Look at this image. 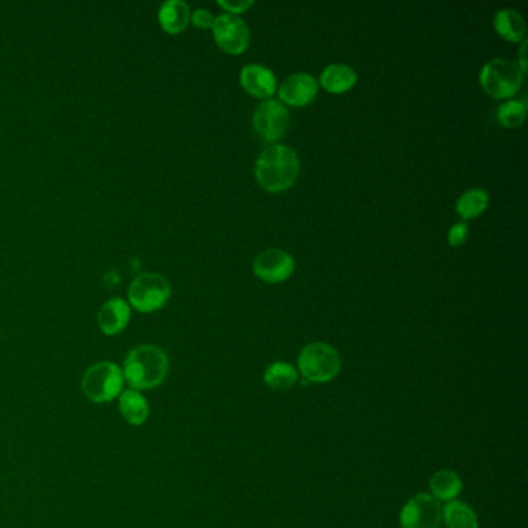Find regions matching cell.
<instances>
[{"mask_svg": "<svg viewBox=\"0 0 528 528\" xmlns=\"http://www.w3.org/2000/svg\"><path fill=\"white\" fill-rule=\"evenodd\" d=\"M358 81L356 72L345 64H332L324 68L319 83L330 94H345L355 85Z\"/></svg>", "mask_w": 528, "mask_h": 528, "instance_id": "cell-16", "label": "cell"}, {"mask_svg": "<svg viewBox=\"0 0 528 528\" xmlns=\"http://www.w3.org/2000/svg\"><path fill=\"white\" fill-rule=\"evenodd\" d=\"M300 380L298 371L290 362H276L267 367L264 373V381L268 388L276 392L291 389Z\"/></svg>", "mask_w": 528, "mask_h": 528, "instance_id": "cell-19", "label": "cell"}, {"mask_svg": "<svg viewBox=\"0 0 528 528\" xmlns=\"http://www.w3.org/2000/svg\"><path fill=\"white\" fill-rule=\"evenodd\" d=\"M212 33L220 50L228 55H240L250 44V30L244 19L233 14H222L214 19Z\"/></svg>", "mask_w": 528, "mask_h": 528, "instance_id": "cell-8", "label": "cell"}, {"mask_svg": "<svg viewBox=\"0 0 528 528\" xmlns=\"http://www.w3.org/2000/svg\"><path fill=\"white\" fill-rule=\"evenodd\" d=\"M468 237V225L467 223H456L448 233V242H450L452 248H457L461 245L465 244V240Z\"/></svg>", "mask_w": 528, "mask_h": 528, "instance_id": "cell-23", "label": "cell"}, {"mask_svg": "<svg viewBox=\"0 0 528 528\" xmlns=\"http://www.w3.org/2000/svg\"><path fill=\"white\" fill-rule=\"evenodd\" d=\"M487 206H488V194L484 190L474 188L459 197V201H456V211L461 219L470 220L480 216L487 210Z\"/></svg>", "mask_w": 528, "mask_h": 528, "instance_id": "cell-21", "label": "cell"}, {"mask_svg": "<svg viewBox=\"0 0 528 528\" xmlns=\"http://www.w3.org/2000/svg\"><path fill=\"white\" fill-rule=\"evenodd\" d=\"M495 30L504 40L510 42H521L525 38L527 25L521 13L513 8H504L496 13Z\"/></svg>", "mask_w": 528, "mask_h": 528, "instance_id": "cell-18", "label": "cell"}, {"mask_svg": "<svg viewBox=\"0 0 528 528\" xmlns=\"http://www.w3.org/2000/svg\"><path fill=\"white\" fill-rule=\"evenodd\" d=\"M219 6H222L223 10L227 12V14H240V13H245L248 8L253 6V2L251 0H239V2H225V0H219L217 2Z\"/></svg>", "mask_w": 528, "mask_h": 528, "instance_id": "cell-25", "label": "cell"}, {"mask_svg": "<svg viewBox=\"0 0 528 528\" xmlns=\"http://www.w3.org/2000/svg\"><path fill=\"white\" fill-rule=\"evenodd\" d=\"M214 19L216 17L212 16L211 13L208 12V10H203V8H199V10H195L191 14V22L194 23L195 27L201 28V30L212 28Z\"/></svg>", "mask_w": 528, "mask_h": 528, "instance_id": "cell-24", "label": "cell"}, {"mask_svg": "<svg viewBox=\"0 0 528 528\" xmlns=\"http://www.w3.org/2000/svg\"><path fill=\"white\" fill-rule=\"evenodd\" d=\"M279 100L293 107L310 104L318 94V81L309 73H296L279 87Z\"/></svg>", "mask_w": 528, "mask_h": 528, "instance_id": "cell-11", "label": "cell"}, {"mask_svg": "<svg viewBox=\"0 0 528 528\" xmlns=\"http://www.w3.org/2000/svg\"><path fill=\"white\" fill-rule=\"evenodd\" d=\"M527 117V106L523 101H506L497 109V120L504 128H519Z\"/></svg>", "mask_w": 528, "mask_h": 528, "instance_id": "cell-22", "label": "cell"}, {"mask_svg": "<svg viewBox=\"0 0 528 528\" xmlns=\"http://www.w3.org/2000/svg\"><path fill=\"white\" fill-rule=\"evenodd\" d=\"M118 398H120L121 417L129 425L139 426V425H143L149 418V403H148V400H146L145 397L139 390H122L121 395Z\"/></svg>", "mask_w": 528, "mask_h": 528, "instance_id": "cell-15", "label": "cell"}, {"mask_svg": "<svg viewBox=\"0 0 528 528\" xmlns=\"http://www.w3.org/2000/svg\"><path fill=\"white\" fill-rule=\"evenodd\" d=\"M190 21V6L183 0H167L158 10V22L166 33H182Z\"/></svg>", "mask_w": 528, "mask_h": 528, "instance_id": "cell-14", "label": "cell"}, {"mask_svg": "<svg viewBox=\"0 0 528 528\" xmlns=\"http://www.w3.org/2000/svg\"><path fill=\"white\" fill-rule=\"evenodd\" d=\"M524 73L516 62L496 58L485 64L480 72V84L485 92L497 100L516 95L523 85Z\"/></svg>", "mask_w": 528, "mask_h": 528, "instance_id": "cell-6", "label": "cell"}, {"mask_svg": "<svg viewBox=\"0 0 528 528\" xmlns=\"http://www.w3.org/2000/svg\"><path fill=\"white\" fill-rule=\"evenodd\" d=\"M341 356L334 345L312 343L298 356V367L302 377L310 383H328L341 372Z\"/></svg>", "mask_w": 528, "mask_h": 528, "instance_id": "cell-3", "label": "cell"}, {"mask_svg": "<svg viewBox=\"0 0 528 528\" xmlns=\"http://www.w3.org/2000/svg\"><path fill=\"white\" fill-rule=\"evenodd\" d=\"M121 371L130 389H156L166 380L169 358L158 345H141L129 352Z\"/></svg>", "mask_w": 528, "mask_h": 528, "instance_id": "cell-1", "label": "cell"}, {"mask_svg": "<svg viewBox=\"0 0 528 528\" xmlns=\"http://www.w3.org/2000/svg\"><path fill=\"white\" fill-rule=\"evenodd\" d=\"M443 523L448 528H479L476 512L468 504L457 499L443 506Z\"/></svg>", "mask_w": 528, "mask_h": 528, "instance_id": "cell-20", "label": "cell"}, {"mask_svg": "<svg viewBox=\"0 0 528 528\" xmlns=\"http://www.w3.org/2000/svg\"><path fill=\"white\" fill-rule=\"evenodd\" d=\"M81 389L96 405L115 400L124 390L121 367L111 362H96L84 373Z\"/></svg>", "mask_w": 528, "mask_h": 528, "instance_id": "cell-4", "label": "cell"}, {"mask_svg": "<svg viewBox=\"0 0 528 528\" xmlns=\"http://www.w3.org/2000/svg\"><path fill=\"white\" fill-rule=\"evenodd\" d=\"M525 51H527V42H525V40H524L523 42V47H521V64H519V66H517V67L521 68V72L524 73V75H525V72H527V64H525Z\"/></svg>", "mask_w": 528, "mask_h": 528, "instance_id": "cell-26", "label": "cell"}, {"mask_svg": "<svg viewBox=\"0 0 528 528\" xmlns=\"http://www.w3.org/2000/svg\"><path fill=\"white\" fill-rule=\"evenodd\" d=\"M173 289L165 276L158 273H143L130 282L128 290L129 306L141 313H152L166 306Z\"/></svg>", "mask_w": 528, "mask_h": 528, "instance_id": "cell-5", "label": "cell"}, {"mask_svg": "<svg viewBox=\"0 0 528 528\" xmlns=\"http://www.w3.org/2000/svg\"><path fill=\"white\" fill-rule=\"evenodd\" d=\"M255 173L264 190L282 192L295 184L300 175V158L289 146L273 145L262 150Z\"/></svg>", "mask_w": 528, "mask_h": 528, "instance_id": "cell-2", "label": "cell"}, {"mask_svg": "<svg viewBox=\"0 0 528 528\" xmlns=\"http://www.w3.org/2000/svg\"><path fill=\"white\" fill-rule=\"evenodd\" d=\"M240 84L250 95L268 100L270 96L274 95L278 83L276 76L270 68L259 66V64H251L242 68L240 72Z\"/></svg>", "mask_w": 528, "mask_h": 528, "instance_id": "cell-12", "label": "cell"}, {"mask_svg": "<svg viewBox=\"0 0 528 528\" xmlns=\"http://www.w3.org/2000/svg\"><path fill=\"white\" fill-rule=\"evenodd\" d=\"M253 272L264 282L279 284L287 281L295 272V259L285 251L270 248L257 255Z\"/></svg>", "mask_w": 528, "mask_h": 528, "instance_id": "cell-10", "label": "cell"}, {"mask_svg": "<svg viewBox=\"0 0 528 528\" xmlns=\"http://www.w3.org/2000/svg\"><path fill=\"white\" fill-rule=\"evenodd\" d=\"M130 321V306L122 298H113L101 306L98 326L107 336H115L126 330Z\"/></svg>", "mask_w": 528, "mask_h": 528, "instance_id": "cell-13", "label": "cell"}, {"mask_svg": "<svg viewBox=\"0 0 528 528\" xmlns=\"http://www.w3.org/2000/svg\"><path fill=\"white\" fill-rule=\"evenodd\" d=\"M431 496L439 502L456 501L457 496L461 495L463 488L461 476L452 470H440L433 474L429 480Z\"/></svg>", "mask_w": 528, "mask_h": 528, "instance_id": "cell-17", "label": "cell"}, {"mask_svg": "<svg viewBox=\"0 0 528 528\" xmlns=\"http://www.w3.org/2000/svg\"><path fill=\"white\" fill-rule=\"evenodd\" d=\"M290 124L287 107L278 100H265L257 107L253 117V126L257 134L267 141H278L284 137Z\"/></svg>", "mask_w": 528, "mask_h": 528, "instance_id": "cell-9", "label": "cell"}, {"mask_svg": "<svg viewBox=\"0 0 528 528\" xmlns=\"http://www.w3.org/2000/svg\"><path fill=\"white\" fill-rule=\"evenodd\" d=\"M442 523L443 506L429 493L414 496L401 508V528H439Z\"/></svg>", "mask_w": 528, "mask_h": 528, "instance_id": "cell-7", "label": "cell"}]
</instances>
